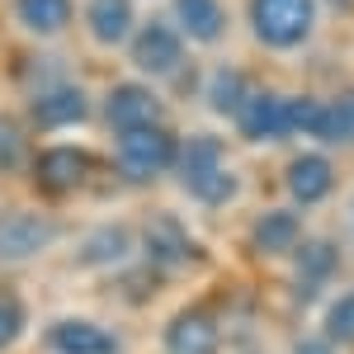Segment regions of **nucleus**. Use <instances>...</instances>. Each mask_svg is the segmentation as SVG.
<instances>
[{"label":"nucleus","instance_id":"f257e3e1","mask_svg":"<svg viewBox=\"0 0 354 354\" xmlns=\"http://www.w3.org/2000/svg\"><path fill=\"white\" fill-rule=\"evenodd\" d=\"M175 175H180L185 194L198 198L203 208H222V203H232L236 189H241L236 170H232V161H227V142L213 137V133H189L185 142H180Z\"/></svg>","mask_w":354,"mask_h":354},{"label":"nucleus","instance_id":"f03ea898","mask_svg":"<svg viewBox=\"0 0 354 354\" xmlns=\"http://www.w3.org/2000/svg\"><path fill=\"white\" fill-rule=\"evenodd\" d=\"M245 19L260 48L298 53L317 33V0H245Z\"/></svg>","mask_w":354,"mask_h":354},{"label":"nucleus","instance_id":"7ed1b4c3","mask_svg":"<svg viewBox=\"0 0 354 354\" xmlns=\"http://www.w3.org/2000/svg\"><path fill=\"white\" fill-rule=\"evenodd\" d=\"M175 156H180V137L165 123L118 133V142H113V161L123 170V180H133V185H147V180H156L165 170H175Z\"/></svg>","mask_w":354,"mask_h":354},{"label":"nucleus","instance_id":"20e7f679","mask_svg":"<svg viewBox=\"0 0 354 354\" xmlns=\"http://www.w3.org/2000/svg\"><path fill=\"white\" fill-rule=\"evenodd\" d=\"M185 38L170 19H142L137 33L128 38V62H133L137 81H165L185 66Z\"/></svg>","mask_w":354,"mask_h":354},{"label":"nucleus","instance_id":"39448f33","mask_svg":"<svg viewBox=\"0 0 354 354\" xmlns=\"http://www.w3.org/2000/svg\"><path fill=\"white\" fill-rule=\"evenodd\" d=\"M28 175L43 194H71L95 175V156L90 147H76V142H53L28 156Z\"/></svg>","mask_w":354,"mask_h":354},{"label":"nucleus","instance_id":"423d86ee","mask_svg":"<svg viewBox=\"0 0 354 354\" xmlns=\"http://www.w3.org/2000/svg\"><path fill=\"white\" fill-rule=\"evenodd\" d=\"M104 123H109V133H133V128H151V123H165V104L161 95H156V85L151 81H113L104 90Z\"/></svg>","mask_w":354,"mask_h":354},{"label":"nucleus","instance_id":"0eeeda50","mask_svg":"<svg viewBox=\"0 0 354 354\" xmlns=\"http://www.w3.org/2000/svg\"><path fill=\"white\" fill-rule=\"evenodd\" d=\"M95 113L90 104V90L76 81H57V85H43V90H33V100H28V118H33V128L38 133H66V128H76Z\"/></svg>","mask_w":354,"mask_h":354},{"label":"nucleus","instance_id":"6e6552de","mask_svg":"<svg viewBox=\"0 0 354 354\" xmlns=\"http://www.w3.org/2000/svg\"><path fill=\"white\" fill-rule=\"evenodd\" d=\"M57 227L48 213H28V208H10L0 213V260H33L57 241Z\"/></svg>","mask_w":354,"mask_h":354},{"label":"nucleus","instance_id":"1a4fd4ad","mask_svg":"<svg viewBox=\"0 0 354 354\" xmlns=\"http://www.w3.org/2000/svg\"><path fill=\"white\" fill-rule=\"evenodd\" d=\"M232 123H236V133L250 147L283 142V137H293V128H288V95H279V90H250V100L241 104V113Z\"/></svg>","mask_w":354,"mask_h":354},{"label":"nucleus","instance_id":"9d476101","mask_svg":"<svg viewBox=\"0 0 354 354\" xmlns=\"http://www.w3.org/2000/svg\"><path fill=\"white\" fill-rule=\"evenodd\" d=\"M142 250L156 270H180V265H194L198 260V241L185 232V222L170 218V213H156V218L142 227Z\"/></svg>","mask_w":354,"mask_h":354},{"label":"nucleus","instance_id":"9b49d317","mask_svg":"<svg viewBox=\"0 0 354 354\" xmlns=\"http://www.w3.org/2000/svg\"><path fill=\"white\" fill-rule=\"evenodd\" d=\"M81 24L95 48H128L142 19H137V0H85Z\"/></svg>","mask_w":354,"mask_h":354},{"label":"nucleus","instance_id":"f8f14e48","mask_svg":"<svg viewBox=\"0 0 354 354\" xmlns=\"http://www.w3.org/2000/svg\"><path fill=\"white\" fill-rule=\"evenodd\" d=\"M170 24L180 28L185 43H198V48H213L227 38L232 28V15L222 0H170Z\"/></svg>","mask_w":354,"mask_h":354},{"label":"nucleus","instance_id":"ddd939ff","mask_svg":"<svg viewBox=\"0 0 354 354\" xmlns=\"http://www.w3.org/2000/svg\"><path fill=\"white\" fill-rule=\"evenodd\" d=\"M222 350V330L213 322V312L203 307H185L170 317L165 326V354H218Z\"/></svg>","mask_w":354,"mask_h":354},{"label":"nucleus","instance_id":"4468645a","mask_svg":"<svg viewBox=\"0 0 354 354\" xmlns=\"http://www.w3.org/2000/svg\"><path fill=\"white\" fill-rule=\"evenodd\" d=\"M283 185L293 194V203L312 208V203H322L335 189V165H330L326 151H298L293 161L283 165Z\"/></svg>","mask_w":354,"mask_h":354},{"label":"nucleus","instance_id":"2eb2a0df","mask_svg":"<svg viewBox=\"0 0 354 354\" xmlns=\"http://www.w3.org/2000/svg\"><path fill=\"white\" fill-rule=\"evenodd\" d=\"M10 15H15V24L24 28L28 38L53 43V38H62L71 28L76 0H10Z\"/></svg>","mask_w":354,"mask_h":354},{"label":"nucleus","instance_id":"dca6fc26","mask_svg":"<svg viewBox=\"0 0 354 354\" xmlns=\"http://www.w3.org/2000/svg\"><path fill=\"white\" fill-rule=\"evenodd\" d=\"M48 350L53 354H118V335L85 322V317H62L48 326Z\"/></svg>","mask_w":354,"mask_h":354},{"label":"nucleus","instance_id":"f3484780","mask_svg":"<svg viewBox=\"0 0 354 354\" xmlns=\"http://www.w3.org/2000/svg\"><path fill=\"white\" fill-rule=\"evenodd\" d=\"M250 245L260 255H288L302 245V218L293 208H270L250 222Z\"/></svg>","mask_w":354,"mask_h":354},{"label":"nucleus","instance_id":"a211bd4d","mask_svg":"<svg viewBox=\"0 0 354 354\" xmlns=\"http://www.w3.org/2000/svg\"><path fill=\"white\" fill-rule=\"evenodd\" d=\"M250 90H255V85L245 81L241 66H213V71H208V81H203V100H208V109H213V113L236 118L241 104L250 100Z\"/></svg>","mask_w":354,"mask_h":354},{"label":"nucleus","instance_id":"6ab92c4d","mask_svg":"<svg viewBox=\"0 0 354 354\" xmlns=\"http://www.w3.org/2000/svg\"><path fill=\"white\" fill-rule=\"evenodd\" d=\"M128 250H133V232L128 227H100V232H90L81 241V265H118V260H128Z\"/></svg>","mask_w":354,"mask_h":354},{"label":"nucleus","instance_id":"aec40b11","mask_svg":"<svg viewBox=\"0 0 354 354\" xmlns=\"http://www.w3.org/2000/svg\"><path fill=\"white\" fill-rule=\"evenodd\" d=\"M288 128H293V137H317V142H326V133H330V100H317V95H288Z\"/></svg>","mask_w":354,"mask_h":354},{"label":"nucleus","instance_id":"412c9836","mask_svg":"<svg viewBox=\"0 0 354 354\" xmlns=\"http://www.w3.org/2000/svg\"><path fill=\"white\" fill-rule=\"evenodd\" d=\"M340 265V255H335V245L330 241H302L298 245V283H307V293L330 279V270Z\"/></svg>","mask_w":354,"mask_h":354},{"label":"nucleus","instance_id":"4be33fe9","mask_svg":"<svg viewBox=\"0 0 354 354\" xmlns=\"http://www.w3.org/2000/svg\"><path fill=\"white\" fill-rule=\"evenodd\" d=\"M28 161V133L19 118L0 113V170H19Z\"/></svg>","mask_w":354,"mask_h":354},{"label":"nucleus","instance_id":"5701e85b","mask_svg":"<svg viewBox=\"0 0 354 354\" xmlns=\"http://www.w3.org/2000/svg\"><path fill=\"white\" fill-rule=\"evenodd\" d=\"M24 326H28L24 298H19V293H10V288H0V354L24 335Z\"/></svg>","mask_w":354,"mask_h":354},{"label":"nucleus","instance_id":"b1692460","mask_svg":"<svg viewBox=\"0 0 354 354\" xmlns=\"http://www.w3.org/2000/svg\"><path fill=\"white\" fill-rule=\"evenodd\" d=\"M326 340L330 345H354V288L326 307Z\"/></svg>","mask_w":354,"mask_h":354},{"label":"nucleus","instance_id":"393cba45","mask_svg":"<svg viewBox=\"0 0 354 354\" xmlns=\"http://www.w3.org/2000/svg\"><path fill=\"white\" fill-rule=\"evenodd\" d=\"M330 147H354V90L335 95L330 100V133H326Z\"/></svg>","mask_w":354,"mask_h":354},{"label":"nucleus","instance_id":"a878e982","mask_svg":"<svg viewBox=\"0 0 354 354\" xmlns=\"http://www.w3.org/2000/svg\"><path fill=\"white\" fill-rule=\"evenodd\" d=\"M293 354H335V345H330L326 335H302L298 345H293Z\"/></svg>","mask_w":354,"mask_h":354}]
</instances>
